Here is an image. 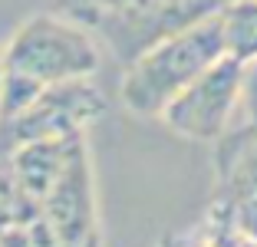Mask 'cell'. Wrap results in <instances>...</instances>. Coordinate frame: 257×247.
Wrapping results in <instances>:
<instances>
[{
    "mask_svg": "<svg viewBox=\"0 0 257 247\" xmlns=\"http://www.w3.org/2000/svg\"><path fill=\"white\" fill-rule=\"evenodd\" d=\"M0 60V122H7L20 115L46 86L96 76L102 66V53L92 30L53 10L23 20Z\"/></svg>",
    "mask_w": 257,
    "mask_h": 247,
    "instance_id": "cell-1",
    "label": "cell"
},
{
    "mask_svg": "<svg viewBox=\"0 0 257 247\" xmlns=\"http://www.w3.org/2000/svg\"><path fill=\"white\" fill-rule=\"evenodd\" d=\"M224 53L221 43L218 14L204 17L201 23L175 37L159 40L155 46L142 50L136 60L122 66L119 99L132 115L159 119L162 109L195 79L201 69H208Z\"/></svg>",
    "mask_w": 257,
    "mask_h": 247,
    "instance_id": "cell-2",
    "label": "cell"
},
{
    "mask_svg": "<svg viewBox=\"0 0 257 247\" xmlns=\"http://www.w3.org/2000/svg\"><path fill=\"white\" fill-rule=\"evenodd\" d=\"M50 247H106L89 142H79L33 217Z\"/></svg>",
    "mask_w": 257,
    "mask_h": 247,
    "instance_id": "cell-3",
    "label": "cell"
},
{
    "mask_svg": "<svg viewBox=\"0 0 257 247\" xmlns=\"http://www.w3.org/2000/svg\"><path fill=\"white\" fill-rule=\"evenodd\" d=\"M102 115H106V96L92 82V76L53 82L40 89V96L20 115L0 122V158L23 142L79 135Z\"/></svg>",
    "mask_w": 257,
    "mask_h": 247,
    "instance_id": "cell-4",
    "label": "cell"
},
{
    "mask_svg": "<svg viewBox=\"0 0 257 247\" xmlns=\"http://www.w3.org/2000/svg\"><path fill=\"white\" fill-rule=\"evenodd\" d=\"M241 79H244V63L221 53L211 66L201 69L162 109L159 119L188 142H218L231 129V115L237 112Z\"/></svg>",
    "mask_w": 257,
    "mask_h": 247,
    "instance_id": "cell-5",
    "label": "cell"
},
{
    "mask_svg": "<svg viewBox=\"0 0 257 247\" xmlns=\"http://www.w3.org/2000/svg\"><path fill=\"white\" fill-rule=\"evenodd\" d=\"M221 4L224 0H132L122 14L106 20L96 33L125 66L128 60H136L139 53L155 46L159 40L175 37L201 23L204 17L218 14Z\"/></svg>",
    "mask_w": 257,
    "mask_h": 247,
    "instance_id": "cell-6",
    "label": "cell"
},
{
    "mask_svg": "<svg viewBox=\"0 0 257 247\" xmlns=\"http://www.w3.org/2000/svg\"><path fill=\"white\" fill-rule=\"evenodd\" d=\"M208 208L257 244V129H227L214 142V191Z\"/></svg>",
    "mask_w": 257,
    "mask_h": 247,
    "instance_id": "cell-7",
    "label": "cell"
},
{
    "mask_svg": "<svg viewBox=\"0 0 257 247\" xmlns=\"http://www.w3.org/2000/svg\"><path fill=\"white\" fill-rule=\"evenodd\" d=\"M224 53L241 63L257 60V0H224L218 10Z\"/></svg>",
    "mask_w": 257,
    "mask_h": 247,
    "instance_id": "cell-8",
    "label": "cell"
},
{
    "mask_svg": "<svg viewBox=\"0 0 257 247\" xmlns=\"http://www.w3.org/2000/svg\"><path fill=\"white\" fill-rule=\"evenodd\" d=\"M188 247H257L244 231H237L221 211L208 208L201 224L188 231Z\"/></svg>",
    "mask_w": 257,
    "mask_h": 247,
    "instance_id": "cell-9",
    "label": "cell"
},
{
    "mask_svg": "<svg viewBox=\"0 0 257 247\" xmlns=\"http://www.w3.org/2000/svg\"><path fill=\"white\" fill-rule=\"evenodd\" d=\"M132 0H53V10L60 17H69V20L83 23L86 30L96 33L106 20H112L115 14L128 7Z\"/></svg>",
    "mask_w": 257,
    "mask_h": 247,
    "instance_id": "cell-10",
    "label": "cell"
},
{
    "mask_svg": "<svg viewBox=\"0 0 257 247\" xmlns=\"http://www.w3.org/2000/svg\"><path fill=\"white\" fill-rule=\"evenodd\" d=\"M33 217H37V208L27 201V195H23L20 188H17V181L10 178L7 165L0 162V234L30 224Z\"/></svg>",
    "mask_w": 257,
    "mask_h": 247,
    "instance_id": "cell-11",
    "label": "cell"
},
{
    "mask_svg": "<svg viewBox=\"0 0 257 247\" xmlns=\"http://www.w3.org/2000/svg\"><path fill=\"white\" fill-rule=\"evenodd\" d=\"M237 109H241V126L257 129V60L244 63V79H241V99H237Z\"/></svg>",
    "mask_w": 257,
    "mask_h": 247,
    "instance_id": "cell-12",
    "label": "cell"
},
{
    "mask_svg": "<svg viewBox=\"0 0 257 247\" xmlns=\"http://www.w3.org/2000/svg\"><path fill=\"white\" fill-rule=\"evenodd\" d=\"M0 247H50V240L43 237V231H40L37 221H30V224L0 234Z\"/></svg>",
    "mask_w": 257,
    "mask_h": 247,
    "instance_id": "cell-13",
    "label": "cell"
},
{
    "mask_svg": "<svg viewBox=\"0 0 257 247\" xmlns=\"http://www.w3.org/2000/svg\"><path fill=\"white\" fill-rule=\"evenodd\" d=\"M155 247H188V234H162Z\"/></svg>",
    "mask_w": 257,
    "mask_h": 247,
    "instance_id": "cell-14",
    "label": "cell"
},
{
    "mask_svg": "<svg viewBox=\"0 0 257 247\" xmlns=\"http://www.w3.org/2000/svg\"><path fill=\"white\" fill-rule=\"evenodd\" d=\"M0 79H4V60H0Z\"/></svg>",
    "mask_w": 257,
    "mask_h": 247,
    "instance_id": "cell-15",
    "label": "cell"
}]
</instances>
